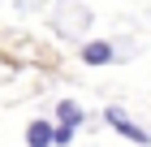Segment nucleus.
Returning <instances> with one entry per match:
<instances>
[{
	"label": "nucleus",
	"instance_id": "obj_1",
	"mask_svg": "<svg viewBox=\"0 0 151 147\" xmlns=\"http://www.w3.org/2000/svg\"><path fill=\"white\" fill-rule=\"evenodd\" d=\"M104 121H108V125H112L116 134H125V138H129V143H142V147H147V143H151V134H147V130H138V125L129 121V117H125V113H121V108H104Z\"/></svg>",
	"mask_w": 151,
	"mask_h": 147
},
{
	"label": "nucleus",
	"instance_id": "obj_2",
	"mask_svg": "<svg viewBox=\"0 0 151 147\" xmlns=\"http://www.w3.org/2000/svg\"><path fill=\"white\" fill-rule=\"evenodd\" d=\"M78 56H82V65H108V61L116 56V48L108 43V39H91V43L82 48Z\"/></svg>",
	"mask_w": 151,
	"mask_h": 147
},
{
	"label": "nucleus",
	"instance_id": "obj_5",
	"mask_svg": "<svg viewBox=\"0 0 151 147\" xmlns=\"http://www.w3.org/2000/svg\"><path fill=\"white\" fill-rule=\"evenodd\" d=\"M73 138V125H56V147H65Z\"/></svg>",
	"mask_w": 151,
	"mask_h": 147
},
{
	"label": "nucleus",
	"instance_id": "obj_4",
	"mask_svg": "<svg viewBox=\"0 0 151 147\" xmlns=\"http://www.w3.org/2000/svg\"><path fill=\"white\" fill-rule=\"evenodd\" d=\"M56 121H60V125H73V130H78V125H82V108H78L73 100H60V104H56Z\"/></svg>",
	"mask_w": 151,
	"mask_h": 147
},
{
	"label": "nucleus",
	"instance_id": "obj_3",
	"mask_svg": "<svg viewBox=\"0 0 151 147\" xmlns=\"http://www.w3.org/2000/svg\"><path fill=\"white\" fill-rule=\"evenodd\" d=\"M52 143H56V125H52V121H30L26 147H52Z\"/></svg>",
	"mask_w": 151,
	"mask_h": 147
}]
</instances>
